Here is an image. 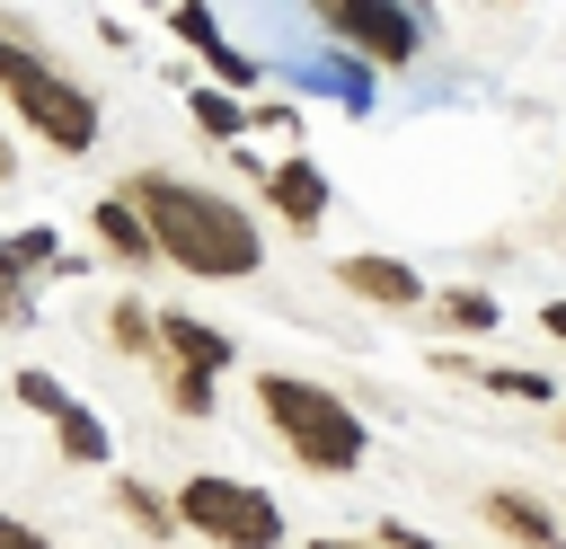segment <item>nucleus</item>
Segmentation results:
<instances>
[{"label": "nucleus", "mask_w": 566, "mask_h": 549, "mask_svg": "<svg viewBox=\"0 0 566 549\" xmlns=\"http://www.w3.org/2000/svg\"><path fill=\"white\" fill-rule=\"evenodd\" d=\"M256 407H265V425L292 443V460H310V469H354V460H363V416H354L336 390L292 381V372H256Z\"/></svg>", "instance_id": "nucleus-3"}, {"label": "nucleus", "mask_w": 566, "mask_h": 549, "mask_svg": "<svg viewBox=\"0 0 566 549\" xmlns=\"http://www.w3.org/2000/svg\"><path fill=\"white\" fill-rule=\"evenodd\" d=\"M310 549H380V540H310Z\"/></svg>", "instance_id": "nucleus-22"}, {"label": "nucleus", "mask_w": 566, "mask_h": 549, "mask_svg": "<svg viewBox=\"0 0 566 549\" xmlns=\"http://www.w3.org/2000/svg\"><path fill=\"white\" fill-rule=\"evenodd\" d=\"M168 27H177V44H195L221 80H256V62H248V53H230V35H221V18H212L203 0H168Z\"/></svg>", "instance_id": "nucleus-6"}, {"label": "nucleus", "mask_w": 566, "mask_h": 549, "mask_svg": "<svg viewBox=\"0 0 566 549\" xmlns=\"http://www.w3.org/2000/svg\"><path fill=\"white\" fill-rule=\"evenodd\" d=\"M0 549H53V540H35V531H27L18 514H0Z\"/></svg>", "instance_id": "nucleus-20"}, {"label": "nucleus", "mask_w": 566, "mask_h": 549, "mask_svg": "<svg viewBox=\"0 0 566 549\" xmlns=\"http://www.w3.org/2000/svg\"><path fill=\"white\" fill-rule=\"evenodd\" d=\"M177 522L221 540V549H274L283 540V505L248 478H186L177 487Z\"/></svg>", "instance_id": "nucleus-4"}, {"label": "nucleus", "mask_w": 566, "mask_h": 549, "mask_svg": "<svg viewBox=\"0 0 566 549\" xmlns=\"http://www.w3.org/2000/svg\"><path fill=\"white\" fill-rule=\"evenodd\" d=\"M142 9H150V0H142Z\"/></svg>", "instance_id": "nucleus-23"}, {"label": "nucleus", "mask_w": 566, "mask_h": 549, "mask_svg": "<svg viewBox=\"0 0 566 549\" xmlns=\"http://www.w3.org/2000/svg\"><path fill=\"white\" fill-rule=\"evenodd\" d=\"M53 434H62V452H71V460H106V425H97L88 407H71V398H62V407H53Z\"/></svg>", "instance_id": "nucleus-12"}, {"label": "nucleus", "mask_w": 566, "mask_h": 549, "mask_svg": "<svg viewBox=\"0 0 566 549\" xmlns=\"http://www.w3.org/2000/svg\"><path fill=\"white\" fill-rule=\"evenodd\" d=\"M115 505H124V514H133L142 531H168V522H177V514H168V505H159V496H150L142 478H124V487H115Z\"/></svg>", "instance_id": "nucleus-15"}, {"label": "nucleus", "mask_w": 566, "mask_h": 549, "mask_svg": "<svg viewBox=\"0 0 566 549\" xmlns=\"http://www.w3.org/2000/svg\"><path fill=\"white\" fill-rule=\"evenodd\" d=\"M88 221H97V248H106V257H124V266H150V257H159V248H150V230H142V213H133L124 195H106Z\"/></svg>", "instance_id": "nucleus-10"}, {"label": "nucleus", "mask_w": 566, "mask_h": 549, "mask_svg": "<svg viewBox=\"0 0 566 549\" xmlns=\"http://www.w3.org/2000/svg\"><path fill=\"white\" fill-rule=\"evenodd\" d=\"M486 522H495V531H513L522 549H557V522L539 514V496H513V487H495V496H486Z\"/></svg>", "instance_id": "nucleus-11"}, {"label": "nucleus", "mask_w": 566, "mask_h": 549, "mask_svg": "<svg viewBox=\"0 0 566 549\" xmlns=\"http://www.w3.org/2000/svg\"><path fill=\"white\" fill-rule=\"evenodd\" d=\"M124 204L142 213L150 248L177 257L186 274H256V257H265L256 221H248L230 195H203V186H186V177H159V168H150V177L124 186Z\"/></svg>", "instance_id": "nucleus-1"}, {"label": "nucleus", "mask_w": 566, "mask_h": 549, "mask_svg": "<svg viewBox=\"0 0 566 549\" xmlns=\"http://www.w3.org/2000/svg\"><path fill=\"white\" fill-rule=\"evenodd\" d=\"M18 398H27V407H44V416H53V407H62V381H53V372H18Z\"/></svg>", "instance_id": "nucleus-17"}, {"label": "nucleus", "mask_w": 566, "mask_h": 549, "mask_svg": "<svg viewBox=\"0 0 566 549\" xmlns=\"http://www.w3.org/2000/svg\"><path fill=\"white\" fill-rule=\"evenodd\" d=\"M539 328H548V336H566V301H548V310H539Z\"/></svg>", "instance_id": "nucleus-21"}, {"label": "nucleus", "mask_w": 566, "mask_h": 549, "mask_svg": "<svg viewBox=\"0 0 566 549\" xmlns=\"http://www.w3.org/2000/svg\"><path fill=\"white\" fill-rule=\"evenodd\" d=\"M433 310H442L451 328H495V292H442Z\"/></svg>", "instance_id": "nucleus-14"}, {"label": "nucleus", "mask_w": 566, "mask_h": 549, "mask_svg": "<svg viewBox=\"0 0 566 549\" xmlns=\"http://www.w3.org/2000/svg\"><path fill=\"white\" fill-rule=\"evenodd\" d=\"M336 283H345V292H363V301H380V310L424 301V283H416L398 257H345V266H336Z\"/></svg>", "instance_id": "nucleus-8"}, {"label": "nucleus", "mask_w": 566, "mask_h": 549, "mask_svg": "<svg viewBox=\"0 0 566 549\" xmlns=\"http://www.w3.org/2000/svg\"><path fill=\"white\" fill-rule=\"evenodd\" d=\"M486 381H495V390H513V398H548V381H539V372H486Z\"/></svg>", "instance_id": "nucleus-19"}, {"label": "nucleus", "mask_w": 566, "mask_h": 549, "mask_svg": "<svg viewBox=\"0 0 566 549\" xmlns=\"http://www.w3.org/2000/svg\"><path fill=\"white\" fill-rule=\"evenodd\" d=\"M265 195H274L283 230H318V213H327V177H318L310 159H274V168H265Z\"/></svg>", "instance_id": "nucleus-7"}, {"label": "nucleus", "mask_w": 566, "mask_h": 549, "mask_svg": "<svg viewBox=\"0 0 566 549\" xmlns=\"http://www.w3.org/2000/svg\"><path fill=\"white\" fill-rule=\"evenodd\" d=\"M150 336H159V345H168V354H177L186 372H203V381H212V372L230 363V336H221V328H203V319H186V310L150 319Z\"/></svg>", "instance_id": "nucleus-9"}, {"label": "nucleus", "mask_w": 566, "mask_h": 549, "mask_svg": "<svg viewBox=\"0 0 566 549\" xmlns=\"http://www.w3.org/2000/svg\"><path fill=\"white\" fill-rule=\"evenodd\" d=\"M301 9L318 18V35H336L354 62H380V71L416 62V44H424V18L407 0H301Z\"/></svg>", "instance_id": "nucleus-5"}, {"label": "nucleus", "mask_w": 566, "mask_h": 549, "mask_svg": "<svg viewBox=\"0 0 566 549\" xmlns=\"http://www.w3.org/2000/svg\"><path fill=\"white\" fill-rule=\"evenodd\" d=\"M27 266H53V239H44V230H27V239L0 248V274H27Z\"/></svg>", "instance_id": "nucleus-16"}, {"label": "nucleus", "mask_w": 566, "mask_h": 549, "mask_svg": "<svg viewBox=\"0 0 566 549\" xmlns=\"http://www.w3.org/2000/svg\"><path fill=\"white\" fill-rule=\"evenodd\" d=\"M115 345H159V336H150V319H142V310H133V301H124V310H115Z\"/></svg>", "instance_id": "nucleus-18"}, {"label": "nucleus", "mask_w": 566, "mask_h": 549, "mask_svg": "<svg viewBox=\"0 0 566 549\" xmlns=\"http://www.w3.org/2000/svg\"><path fill=\"white\" fill-rule=\"evenodd\" d=\"M0 97L27 115L35 142H53V151H71V159L97 151V97H88L80 80H62V71H53L9 18H0Z\"/></svg>", "instance_id": "nucleus-2"}, {"label": "nucleus", "mask_w": 566, "mask_h": 549, "mask_svg": "<svg viewBox=\"0 0 566 549\" xmlns=\"http://www.w3.org/2000/svg\"><path fill=\"white\" fill-rule=\"evenodd\" d=\"M195 124H203V133H248V106L221 97V89H195Z\"/></svg>", "instance_id": "nucleus-13"}]
</instances>
